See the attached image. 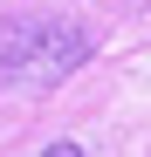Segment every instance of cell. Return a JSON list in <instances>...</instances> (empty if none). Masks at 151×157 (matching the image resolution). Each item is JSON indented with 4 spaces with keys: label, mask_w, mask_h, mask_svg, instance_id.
I'll use <instances>...</instances> for the list:
<instances>
[{
    "label": "cell",
    "mask_w": 151,
    "mask_h": 157,
    "mask_svg": "<svg viewBox=\"0 0 151 157\" xmlns=\"http://www.w3.org/2000/svg\"><path fill=\"white\" fill-rule=\"evenodd\" d=\"M89 62V34L69 21H0V89H55Z\"/></svg>",
    "instance_id": "obj_1"
},
{
    "label": "cell",
    "mask_w": 151,
    "mask_h": 157,
    "mask_svg": "<svg viewBox=\"0 0 151 157\" xmlns=\"http://www.w3.org/2000/svg\"><path fill=\"white\" fill-rule=\"evenodd\" d=\"M41 157H83V144H48Z\"/></svg>",
    "instance_id": "obj_2"
}]
</instances>
